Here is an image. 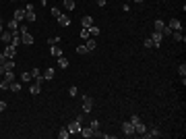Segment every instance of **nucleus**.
I'll list each match as a JSON object with an SVG mask.
<instances>
[{
  "instance_id": "nucleus-1",
  "label": "nucleus",
  "mask_w": 186,
  "mask_h": 139,
  "mask_svg": "<svg viewBox=\"0 0 186 139\" xmlns=\"http://www.w3.org/2000/svg\"><path fill=\"white\" fill-rule=\"evenodd\" d=\"M35 10H33V4H27L25 6V21H29V23H35Z\"/></svg>"
},
{
  "instance_id": "nucleus-2",
  "label": "nucleus",
  "mask_w": 186,
  "mask_h": 139,
  "mask_svg": "<svg viewBox=\"0 0 186 139\" xmlns=\"http://www.w3.org/2000/svg\"><path fill=\"white\" fill-rule=\"evenodd\" d=\"M93 110V98L91 95H83V112H91Z\"/></svg>"
},
{
  "instance_id": "nucleus-3",
  "label": "nucleus",
  "mask_w": 186,
  "mask_h": 139,
  "mask_svg": "<svg viewBox=\"0 0 186 139\" xmlns=\"http://www.w3.org/2000/svg\"><path fill=\"white\" fill-rule=\"evenodd\" d=\"M122 133H124L126 137H133V135H135V127H133V123H130V121L122 123Z\"/></svg>"
},
{
  "instance_id": "nucleus-4",
  "label": "nucleus",
  "mask_w": 186,
  "mask_h": 139,
  "mask_svg": "<svg viewBox=\"0 0 186 139\" xmlns=\"http://www.w3.org/2000/svg\"><path fill=\"white\" fill-rule=\"evenodd\" d=\"M66 129L70 131V135H72V133H81V121H79V118H77V121H72Z\"/></svg>"
},
{
  "instance_id": "nucleus-5",
  "label": "nucleus",
  "mask_w": 186,
  "mask_h": 139,
  "mask_svg": "<svg viewBox=\"0 0 186 139\" xmlns=\"http://www.w3.org/2000/svg\"><path fill=\"white\" fill-rule=\"evenodd\" d=\"M161 40H163V35H161L159 31H153V33H151V42H153V46L155 48L161 46Z\"/></svg>"
},
{
  "instance_id": "nucleus-6",
  "label": "nucleus",
  "mask_w": 186,
  "mask_h": 139,
  "mask_svg": "<svg viewBox=\"0 0 186 139\" xmlns=\"http://www.w3.org/2000/svg\"><path fill=\"white\" fill-rule=\"evenodd\" d=\"M15 54H17V48L12 46V44H6V48H4V56L15 60Z\"/></svg>"
},
{
  "instance_id": "nucleus-7",
  "label": "nucleus",
  "mask_w": 186,
  "mask_h": 139,
  "mask_svg": "<svg viewBox=\"0 0 186 139\" xmlns=\"http://www.w3.org/2000/svg\"><path fill=\"white\" fill-rule=\"evenodd\" d=\"M143 137H145V139L161 137V133H159V129H149V131H145V133H143Z\"/></svg>"
},
{
  "instance_id": "nucleus-8",
  "label": "nucleus",
  "mask_w": 186,
  "mask_h": 139,
  "mask_svg": "<svg viewBox=\"0 0 186 139\" xmlns=\"http://www.w3.org/2000/svg\"><path fill=\"white\" fill-rule=\"evenodd\" d=\"M168 27H170L172 31H182V23H180L178 19H172V21L168 23Z\"/></svg>"
},
{
  "instance_id": "nucleus-9",
  "label": "nucleus",
  "mask_w": 186,
  "mask_h": 139,
  "mask_svg": "<svg viewBox=\"0 0 186 139\" xmlns=\"http://www.w3.org/2000/svg\"><path fill=\"white\" fill-rule=\"evenodd\" d=\"M21 44H27V46H31V44H33V35H31L29 31L21 33Z\"/></svg>"
},
{
  "instance_id": "nucleus-10",
  "label": "nucleus",
  "mask_w": 186,
  "mask_h": 139,
  "mask_svg": "<svg viewBox=\"0 0 186 139\" xmlns=\"http://www.w3.org/2000/svg\"><path fill=\"white\" fill-rule=\"evenodd\" d=\"M42 75H44V79H46V81H52V79L56 77V71H54L52 67H48V69L44 71V73H42Z\"/></svg>"
},
{
  "instance_id": "nucleus-11",
  "label": "nucleus",
  "mask_w": 186,
  "mask_h": 139,
  "mask_svg": "<svg viewBox=\"0 0 186 139\" xmlns=\"http://www.w3.org/2000/svg\"><path fill=\"white\" fill-rule=\"evenodd\" d=\"M0 40H2L4 44H10V42H12V31H8V29L2 31V33H0Z\"/></svg>"
},
{
  "instance_id": "nucleus-12",
  "label": "nucleus",
  "mask_w": 186,
  "mask_h": 139,
  "mask_svg": "<svg viewBox=\"0 0 186 139\" xmlns=\"http://www.w3.org/2000/svg\"><path fill=\"white\" fill-rule=\"evenodd\" d=\"M79 135H83V137H95V131H93L91 127H81V133Z\"/></svg>"
},
{
  "instance_id": "nucleus-13",
  "label": "nucleus",
  "mask_w": 186,
  "mask_h": 139,
  "mask_svg": "<svg viewBox=\"0 0 186 139\" xmlns=\"http://www.w3.org/2000/svg\"><path fill=\"white\" fill-rule=\"evenodd\" d=\"M12 19H15V21H19V23H21V21H25V8H17Z\"/></svg>"
},
{
  "instance_id": "nucleus-14",
  "label": "nucleus",
  "mask_w": 186,
  "mask_h": 139,
  "mask_svg": "<svg viewBox=\"0 0 186 139\" xmlns=\"http://www.w3.org/2000/svg\"><path fill=\"white\" fill-rule=\"evenodd\" d=\"M6 29H8V31H12V33H17V31H19V21L10 19V21H8V25H6Z\"/></svg>"
},
{
  "instance_id": "nucleus-15",
  "label": "nucleus",
  "mask_w": 186,
  "mask_h": 139,
  "mask_svg": "<svg viewBox=\"0 0 186 139\" xmlns=\"http://www.w3.org/2000/svg\"><path fill=\"white\" fill-rule=\"evenodd\" d=\"M29 92H31V95H37V93L42 92V83L33 81V83H31V87H29Z\"/></svg>"
},
{
  "instance_id": "nucleus-16",
  "label": "nucleus",
  "mask_w": 186,
  "mask_h": 139,
  "mask_svg": "<svg viewBox=\"0 0 186 139\" xmlns=\"http://www.w3.org/2000/svg\"><path fill=\"white\" fill-rule=\"evenodd\" d=\"M91 25H93V19H91V17H81V27L89 29Z\"/></svg>"
},
{
  "instance_id": "nucleus-17",
  "label": "nucleus",
  "mask_w": 186,
  "mask_h": 139,
  "mask_svg": "<svg viewBox=\"0 0 186 139\" xmlns=\"http://www.w3.org/2000/svg\"><path fill=\"white\" fill-rule=\"evenodd\" d=\"M85 46H87V50H89V52H91V50H95V48H97V40H95V38L85 40Z\"/></svg>"
},
{
  "instance_id": "nucleus-18",
  "label": "nucleus",
  "mask_w": 186,
  "mask_h": 139,
  "mask_svg": "<svg viewBox=\"0 0 186 139\" xmlns=\"http://www.w3.org/2000/svg\"><path fill=\"white\" fill-rule=\"evenodd\" d=\"M145 131H147V127L143 125V121H141V123H137V125H135V135H143Z\"/></svg>"
},
{
  "instance_id": "nucleus-19",
  "label": "nucleus",
  "mask_w": 186,
  "mask_h": 139,
  "mask_svg": "<svg viewBox=\"0 0 186 139\" xmlns=\"http://www.w3.org/2000/svg\"><path fill=\"white\" fill-rule=\"evenodd\" d=\"M58 23H60L62 27H68V25H70V19H68L66 15H62V13H60V17H58Z\"/></svg>"
},
{
  "instance_id": "nucleus-20",
  "label": "nucleus",
  "mask_w": 186,
  "mask_h": 139,
  "mask_svg": "<svg viewBox=\"0 0 186 139\" xmlns=\"http://www.w3.org/2000/svg\"><path fill=\"white\" fill-rule=\"evenodd\" d=\"M153 29H155V31H159V33H161V31H163V29H165V23H163V21H159V19H157V21H155V23H153Z\"/></svg>"
},
{
  "instance_id": "nucleus-21",
  "label": "nucleus",
  "mask_w": 186,
  "mask_h": 139,
  "mask_svg": "<svg viewBox=\"0 0 186 139\" xmlns=\"http://www.w3.org/2000/svg\"><path fill=\"white\" fill-rule=\"evenodd\" d=\"M33 79V75H31V71H25V73H21V81L23 83H29Z\"/></svg>"
},
{
  "instance_id": "nucleus-22",
  "label": "nucleus",
  "mask_w": 186,
  "mask_h": 139,
  "mask_svg": "<svg viewBox=\"0 0 186 139\" xmlns=\"http://www.w3.org/2000/svg\"><path fill=\"white\" fill-rule=\"evenodd\" d=\"M50 54H52L54 58H58V56H62V50H60L58 46H52L50 48Z\"/></svg>"
},
{
  "instance_id": "nucleus-23",
  "label": "nucleus",
  "mask_w": 186,
  "mask_h": 139,
  "mask_svg": "<svg viewBox=\"0 0 186 139\" xmlns=\"http://www.w3.org/2000/svg\"><path fill=\"white\" fill-rule=\"evenodd\" d=\"M58 137H60V139H68V137H70V131L64 127V129H60V131H58Z\"/></svg>"
},
{
  "instance_id": "nucleus-24",
  "label": "nucleus",
  "mask_w": 186,
  "mask_h": 139,
  "mask_svg": "<svg viewBox=\"0 0 186 139\" xmlns=\"http://www.w3.org/2000/svg\"><path fill=\"white\" fill-rule=\"evenodd\" d=\"M2 77H4V81H8V83H12V81H15V73H12V71H6Z\"/></svg>"
},
{
  "instance_id": "nucleus-25",
  "label": "nucleus",
  "mask_w": 186,
  "mask_h": 139,
  "mask_svg": "<svg viewBox=\"0 0 186 139\" xmlns=\"http://www.w3.org/2000/svg\"><path fill=\"white\" fill-rule=\"evenodd\" d=\"M62 4L66 6V10H75V6H77L75 0H62Z\"/></svg>"
},
{
  "instance_id": "nucleus-26",
  "label": "nucleus",
  "mask_w": 186,
  "mask_h": 139,
  "mask_svg": "<svg viewBox=\"0 0 186 139\" xmlns=\"http://www.w3.org/2000/svg\"><path fill=\"white\" fill-rule=\"evenodd\" d=\"M89 35H91V38H97V35H99V27H97V25H91V27H89Z\"/></svg>"
},
{
  "instance_id": "nucleus-27",
  "label": "nucleus",
  "mask_w": 186,
  "mask_h": 139,
  "mask_svg": "<svg viewBox=\"0 0 186 139\" xmlns=\"http://www.w3.org/2000/svg\"><path fill=\"white\" fill-rule=\"evenodd\" d=\"M79 35H81V40H83V42L91 38V35H89V29H85V27H81V33H79Z\"/></svg>"
},
{
  "instance_id": "nucleus-28",
  "label": "nucleus",
  "mask_w": 186,
  "mask_h": 139,
  "mask_svg": "<svg viewBox=\"0 0 186 139\" xmlns=\"http://www.w3.org/2000/svg\"><path fill=\"white\" fill-rule=\"evenodd\" d=\"M58 64H60L62 69H66V67H68V58H66V56H58Z\"/></svg>"
},
{
  "instance_id": "nucleus-29",
  "label": "nucleus",
  "mask_w": 186,
  "mask_h": 139,
  "mask_svg": "<svg viewBox=\"0 0 186 139\" xmlns=\"http://www.w3.org/2000/svg\"><path fill=\"white\" fill-rule=\"evenodd\" d=\"M15 48H19V44H21V35L19 33H12V42H10Z\"/></svg>"
},
{
  "instance_id": "nucleus-30",
  "label": "nucleus",
  "mask_w": 186,
  "mask_h": 139,
  "mask_svg": "<svg viewBox=\"0 0 186 139\" xmlns=\"http://www.w3.org/2000/svg\"><path fill=\"white\" fill-rule=\"evenodd\" d=\"M172 38H174L176 42H182V40H184V35H182V31H172Z\"/></svg>"
},
{
  "instance_id": "nucleus-31",
  "label": "nucleus",
  "mask_w": 186,
  "mask_h": 139,
  "mask_svg": "<svg viewBox=\"0 0 186 139\" xmlns=\"http://www.w3.org/2000/svg\"><path fill=\"white\" fill-rule=\"evenodd\" d=\"M4 69H6V71H12V69H15V60H12V58H8V60L4 62Z\"/></svg>"
},
{
  "instance_id": "nucleus-32",
  "label": "nucleus",
  "mask_w": 186,
  "mask_h": 139,
  "mask_svg": "<svg viewBox=\"0 0 186 139\" xmlns=\"http://www.w3.org/2000/svg\"><path fill=\"white\" fill-rule=\"evenodd\" d=\"M8 89H10V92H21V83H15V81H12V83H10V85H8Z\"/></svg>"
},
{
  "instance_id": "nucleus-33",
  "label": "nucleus",
  "mask_w": 186,
  "mask_h": 139,
  "mask_svg": "<svg viewBox=\"0 0 186 139\" xmlns=\"http://www.w3.org/2000/svg\"><path fill=\"white\" fill-rule=\"evenodd\" d=\"M58 42H60V38H58V35H54V38H50V40H48V44H50V46H58Z\"/></svg>"
},
{
  "instance_id": "nucleus-34",
  "label": "nucleus",
  "mask_w": 186,
  "mask_h": 139,
  "mask_svg": "<svg viewBox=\"0 0 186 139\" xmlns=\"http://www.w3.org/2000/svg\"><path fill=\"white\" fill-rule=\"evenodd\" d=\"M87 52H89V50H87V46H85V44H81V46L77 48V54H87Z\"/></svg>"
},
{
  "instance_id": "nucleus-35",
  "label": "nucleus",
  "mask_w": 186,
  "mask_h": 139,
  "mask_svg": "<svg viewBox=\"0 0 186 139\" xmlns=\"http://www.w3.org/2000/svg\"><path fill=\"white\" fill-rule=\"evenodd\" d=\"M178 73H180V77H186V64H180V67H178Z\"/></svg>"
},
{
  "instance_id": "nucleus-36",
  "label": "nucleus",
  "mask_w": 186,
  "mask_h": 139,
  "mask_svg": "<svg viewBox=\"0 0 186 139\" xmlns=\"http://www.w3.org/2000/svg\"><path fill=\"white\" fill-rule=\"evenodd\" d=\"M50 15L58 19V17H60V8H50Z\"/></svg>"
},
{
  "instance_id": "nucleus-37",
  "label": "nucleus",
  "mask_w": 186,
  "mask_h": 139,
  "mask_svg": "<svg viewBox=\"0 0 186 139\" xmlns=\"http://www.w3.org/2000/svg\"><path fill=\"white\" fill-rule=\"evenodd\" d=\"M130 123H133V127H135L137 123H141V116H137V114H133V116H130Z\"/></svg>"
},
{
  "instance_id": "nucleus-38",
  "label": "nucleus",
  "mask_w": 186,
  "mask_h": 139,
  "mask_svg": "<svg viewBox=\"0 0 186 139\" xmlns=\"http://www.w3.org/2000/svg\"><path fill=\"white\" fill-rule=\"evenodd\" d=\"M89 127H91L93 131H99V121H91V125H89Z\"/></svg>"
},
{
  "instance_id": "nucleus-39",
  "label": "nucleus",
  "mask_w": 186,
  "mask_h": 139,
  "mask_svg": "<svg viewBox=\"0 0 186 139\" xmlns=\"http://www.w3.org/2000/svg\"><path fill=\"white\" fill-rule=\"evenodd\" d=\"M31 75H33V79H35V77H40V75H42V71H40L37 67H33V71H31Z\"/></svg>"
},
{
  "instance_id": "nucleus-40",
  "label": "nucleus",
  "mask_w": 186,
  "mask_h": 139,
  "mask_svg": "<svg viewBox=\"0 0 186 139\" xmlns=\"http://www.w3.org/2000/svg\"><path fill=\"white\" fill-rule=\"evenodd\" d=\"M145 48H149V50H151V48H155V46H153V42H151V38H147V40H145Z\"/></svg>"
},
{
  "instance_id": "nucleus-41",
  "label": "nucleus",
  "mask_w": 186,
  "mask_h": 139,
  "mask_svg": "<svg viewBox=\"0 0 186 139\" xmlns=\"http://www.w3.org/2000/svg\"><path fill=\"white\" fill-rule=\"evenodd\" d=\"M161 35H172V29H170V27H168V25H165V29H163V31H161Z\"/></svg>"
},
{
  "instance_id": "nucleus-42",
  "label": "nucleus",
  "mask_w": 186,
  "mask_h": 139,
  "mask_svg": "<svg viewBox=\"0 0 186 139\" xmlns=\"http://www.w3.org/2000/svg\"><path fill=\"white\" fill-rule=\"evenodd\" d=\"M8 85H10L8 81H0V89H8Z\"/></svg>"
},
{
  "instance_id": "nucleus-43",
  "label": "nucleus",
  "mask_w": 186,
  "mask_h": 139,
  "mask_svg": "<svg viewBox=\"0 0 186 139\" xmlns=\"http://www.w3.org/2000/svg\"><path fill=\"white\" fill-rule=\"evenodd\" d=\"M68 93H70V95H77V93H79V89H77V87H75V85H72V87H70V89H68Z\"/></svg>"
},
{
  "instance_id": "nucleus-44",
  "label": "nucleus",
  "mask_w": 186,
  "mask_h": 139,
  "mask_svg": "<svg viewBox=\"0 0 186 139\" xmlns=\"http://www.w3.org/2000/svg\"><path fill=\"white\" fill-rule=\"evenodd\" d=\"M4 110H6V102H4V100H0V112H4Z\"/></svg>"
},
{
  "instance_id": "nucleus-45",
  "label": "nucleus",
  "mask_w": 186,
  "mask_h": 139,
  "mask_svg": "<svg viewBox=\"0 0 186 139\" xmlns=\"http://www.w3.org/2000/svg\"><path fill=\"white\" fill-rule=\"evenodd\" d=\"M6 60H8V58H6V56H4V52H0V64H4V62H6Z\"/></svg>"
},
{
  "instance_id": "nucleus-46",
  "label": "nucleus",
  "mask_w": 186,
  "mask_h": 139,
  "mask_svg": "<svg viewBox=\"0 0 186 139\" xmlns=\"http://www.w3.org/2000/svg\"><path fill=\"white\" fill-rule=\"evenodd\" d=\"M97 4H99V6H105V4H108V0H97Z\"/></svg>"
},
{
  "instance_id": "nucleus-47",
  "label": "nucleus",
  "mask_w": 186,
  "mask_h": 139,
  "mask_svg": "<svg viewBox=\"0 0 186 139\" xmlns=\"http://www.w3.org/2000/svg\"><path fill=\"white\" fill-rule=\"evenodd\" d=\"M6 73V69H4V64H0V75H4Z\"/></svg>"
},
{
  "instance_id": "nucleus-48",
  "label": "nucleus",
  "mask_w": 186,
  "mask_h": 139,
  "mask_svg": "<svg viewBox=\"0 0 186 139\" xmlns=\"http://www.w3.org/2000/svg\"><path fill=\"white\" fill-rule=\"evenodd\" d=\"M4 31V23H2V19H0V33Z\"/></svg>"
},
{
  "instance_id": "nucleus-49",
  "label": "nucleus",
  "mask_w": 186,
  "mask_h": 139,
  "mask_svg": "<svg viewBox=\"0 0 186 139\" xmlns=\"http://www.w3.org/2000/svg\"><path fill=\"white\" fill-rule=\"evenodd\" d=\"M128 2H139L141 4V2H145V0H128Z\"/></svg>"
},
{
  "instance_id": "nucleus-50",
  "label": "nucleus",
  "mask_w": 186,
  "mask_h": 139,
  "mask_svg": "<svg viewBox=\"0 0 186 139\" xmlns=\"http://www.w3.org/2000/svg\"><path fill=\"white\" fill-rule=\"evenodd\" d=\"M40 2H42V4H46V0H40Z\"/></svg>"
},
{
  "instance_id": "nucleus-51",
  "label": "nucleus",
  "mask_w": 186,
  "mask_h": 139,
  "mask_svg": "<svg viewBox=\"0 0 186 139\" xmlns=\"http://www.w3.org/2000/svg\"><path fill=\"white\" fill-rule=\"evenodd\" d=\"M60 2H62V0H60Z\"/></svg>"
}]
</instances>
